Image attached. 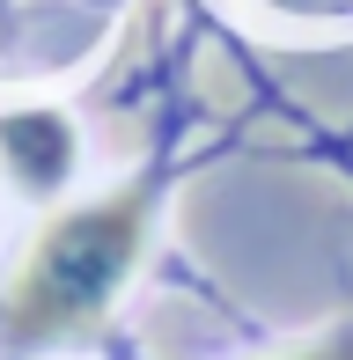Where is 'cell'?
Listing matches in <instances>:
<instances>
[{
  "label": "cell",
  "mask_w": 353,
  "mask_h": 360,
  "mask_svg": "<svg viewBox=\"0 0 353 360\" xmlns=\"http://www.w3.org/2000/svg\"><path fill=\"white\" fill-rule=\"evenodd\" d=\"M148 184H125L110 199H89L74 214H59L37 236L30 265L8 287V338L44 346V338H74L110 309L118 280L133 272L140 236H148Z\"/></svg>",
  "instance_id": "6da1fadb"
},
{
  "label": "cell",
  "mask_w": 353,
  "mask_h": 360,
  "mask_svg": "<svg viewBox=\"0 0 353 360\" xmlns=\"http://www.w3.org/2000/svg\"><path fill=\"white\" fill-rule=\"evenodd\" d=\"M74 155H82V140H74V125L59 118V110H0V162L15 169V184L23 191H59L74 176Z\"/></svg>",
  "instance_id": "7a4b0ae2"
},
{
  "label": "cell",
  "mask_w": 353,
  "mask_h": 360,
  "mask_svg": "<svg viewBox=\"0 0 353 360\" xmlns=\"http://www.w3.org/2000/svg\"><path fill=\"white\" fill-rule=\"evenodd\" d=\"M295 360H353V331L324 338V346H309V353H295Z\"/></svg>",
  "instance_id": "3957f363"
}]
</instances>
